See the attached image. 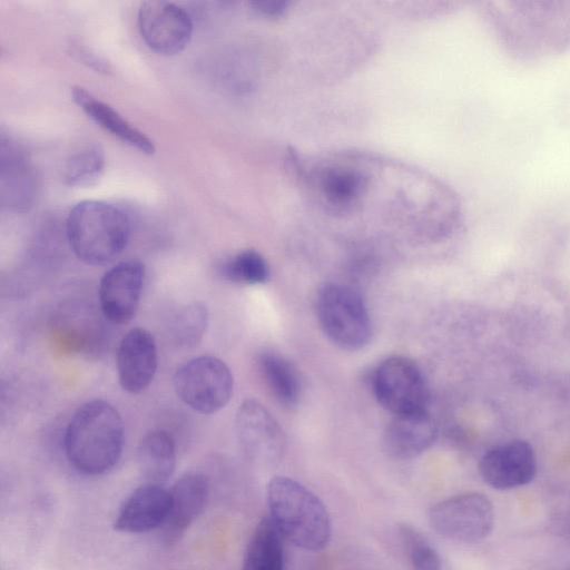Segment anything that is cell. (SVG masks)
Returning a JSON list of instances; mask_svg holds the SVG:
<instances>
[{"label": "cell", "instance_id": "obj_23", "mask_svg": "<svg viewBox=\"0 0 570 570\" xmlns=\"http://www.w3.org/2000/svg\"><path fill=\"white\" fill-rule=\"evenodd\" d=\"M324 196L337 205L353 202L363 190L365 178L351 169H327L321 177Z\"/></svg>", "mask_w": 570, "mask_h": 570}, {"label": "cell", "instance_id": "obj_2", "mask_svg": "<svg viewBox=\"0 0 570 570\" xmlns=\"http://www.w3.org/2000/svg\"><path fill=\"white\" fill-rule=\"evenodd\" d=\"M269 518L283 538L304 550L318 551L331 539V520L321 499L301 482L275 476L267 485Z\"/></svg>", "mask_w": 570, "mask_h": 570}, {"label": "cell", "instance_id": "obj_6", "mask_svg": "<svg viewBox=\"0 0 570 570\" xmlns=\"http://www.w3.org/2000/svg\"><path fill=\"white\" fill-rule=\"evenodd\" d=\"M431 527L442 537L458 542H478L494 527L490 499L479 492L453 495L434 504L429 513Z\"/></svg>", "mask_w": 570, "mask_h": 570}, {"label": "cell", "instance_id": "obj_3", "mask_svg": "<svg viewBox=\"0 0 570 570\" xmlns=\"http://www.w3.org/2000/svg\"><path fill=\"white\" fill-rule=\"evenodd\" d=\"M67 237L75 255L89 265H105L126 247L130 224L119 207L102 200H82L68 214Z\"/></svg>", "mask_w": 570, "mask_h": 570}, {"label": "cell", "instance_id": "obj_1", "mask_svg": "<svg viewBox=\"0 0 570 570\" xmlns=\"http://www.w3.org/2000/svg\"><path fill=\"white\" fill-rule=\"evenodd\" d=\"M124 446V423L117 409L104 400H92L70 417L63 436L69 463L87 475L111 470Z\"/></svg>", "mask_w": 570, "mask_h": 570}, {"label": "cell", "instance_id": "obj_19", "mask_svg": "<svg viewBox=\"0 0 570 570\" xmlns=\"http://www.w3.org/2000/svg\"><path fill=\"white\" fill-rule=\"evenodd\" d=\"M242 570H284L283 535L271 518L262 519L256 525Z\"/></svg>", "mask_w": 570, "mask_h": 570}, {"label": "cell", "instance_id": "obj_17", "mask_svg": "<svg viewBox=\"0 0 570 570\" xmlns=\"http://www.w3.org/2000/svg\"><path fill=\"white\" fill-rule=\"evenodd\" d=\"M71 97L87 116L106 131L141 153L154 154L155 146L153 140L132 126L111 106L101 101L80 86L72 87Z\"/></svg>", "mask_w": 570, "mask_h": 570}, {"label": "cell", "instance_id": "obj_11", "mask_svg": "<svg viewBox=\"0 0 570 570\" xmlns=\"http://www.w3.org/2000/svg\"><path fill=\"white\" fill-rule=\"evenodd\" d=\"M144 277V264L137 259L120 262L104 274L98 287V299L108 321L124 324L134 317Z\"/></svg>", "mask_w": 570, "mask_h": 570}, {"label": "cell", "instance_id": "obj_18", "mask_svg": "<svg viewBox=\"0 0 570 570\" xmlns=\"http://www.w3.org/2000/svg\"><path fill=\"white\" fill-rule=\"evenodd\" d=\"M175 463V442L166 431H151L139 442L137 464L146 483L163 485L171 476Z\"/></svg>", "mask_w": 570, "mask_h": 570}, {"label": "cell", "instance_id": "obj_15", "mask_svg": "<svg viewBox=\"0 0 570 570\" xmlns=\"http://www.w3.org/2000/svg\"><path fill=\"white\" fill-rule=\"evenodd\" d=\"M436 434V424L428 410L394 415L384 432V450L393 459L409 460L428 450Z\"/></svg>", "mask_w": 570, "mask_h": 570}, {"label": "cell", "instance_id": "obj_12", "mask_svg": "<svg viewBox=\"0 0 570 570\" xmlns=\"http://www.w3.org/2000/svg\"><path fill=\"white\" fill-rule=\"evenodd\" d=\"M158 364L157 346L151 333L142 327L129 330L120 340L116 365L121 387L140 393L151 383Z\"/></svg>", "mask_w": 570, "mask_h": 570}, {"label": "cell", "instance_id": "obj_4", "mask_svg": "<svg viewBox=\"0 0 570 570\" xmlns=\"http://www.w3.org/2000/svg\"><path fill=\"white\" fill-rule=\"evenodd\" d=\"M316 314L324 334L347 351L363 348L372 336V322L361 294L351 286L327 283L316 298Z\"/></svg>", "mask_w": 570, "mask_h": 570}, {"label": "cell", "instance_id": "obj_20", "mask_svg": "<svg viewBox=\"0 0 570 570\" xmlns=\"http://www.w3.org/2000/svg\"><path fill=\"white\" fill-rule=\"evenodd\" d=\"M258 368L267 389L278 403L291 407L298 402L299 379L286 358L274 352H264L258 357Z\"/></svg>", "mask_w": 570, "mask_h": 570}, {"label": "cell", "instance_id": "obj_21", "mask_svg": "<svg viewBox=\"0 0 570 570\" xmlns=\"http://www.w3.org/2000/svg\"><path fill=\"white\" fill-rule=\"evenodd\" d=\"M105 167V154L97 144L73 151L66 160L62 176L69 186L85 187L95 184Z\"/></svg>", "mask_w": 570, "mask_h": 570}, {"label": "cell", "instance_id": "obj_9", "mask_svg": "<svg viewBox=\"0 0 570 570\" xmlns=\"http://www.w3.org/2000/svg\"><path fill=\"white\" fill-rule=\"evenodd\" d=\"M238 440L254 460L277 462L285 450V435L278 421L258 401L245 400L235 417Z\"/></svg>", "mask_w": 570, "mask_h": 570}, {"label": "cell", "instance_id": "obj_8", "mask_svg": "<svg viewBox=\"0 0 570 570\" xmlns=\"http://www.w3.org/2000/svg\"><path fill=\"white\" fill-rule=\"evenodd\" d=\"M138 28L145 43L159 55H175L188 43L193 22L180 6L159 0L140 3Z\"/></svg>", "mask_w": 570, "mask_h": 570}, {"label": "cell", "instance_id": "obj_27", "mask_svg": "<svg viewBox=\"0 0 570 570\" xmlns=\"http://www.w3.org/2000/svg\"><path fill=\"white\" fill-rule=\"evenodd\" d=\"M568 570H570V568Z\"/></svg>", "mask_w": 570, "mask_h": 570}, {"label": "cell", "instance_id": "obj_13", "mask_svg": "<svg viewBox=\"0 0 570 570\" xmlns=\"http://www.w3.org/2000/svg\"><path fill=\"white\" fill-rule=\"evenodd\" d=\"M169 505V491L160 484L145 483L124 502L114 528L121 532L140 533L163 527Z\"/></svg>", "mask_w": 570, "mask_h": 570}, {"label": "cell", "instance_id": "obj_26", "mask_svg": "<svg viewBox=\"0 0 570 570\" xmlns=\"http://www.w3.org/2000/svg\"><path fill=\"white\" fill-rule=\"evenodd\" d=\"M255 10L264 16L276 17L285 11L287 2L285 1H256L252 3Z\"/></svg>", "mask_w": 570, "mask_h": 570}, {"label": "cell", "instance_id": "obj_24", "mask_svg": "<svg viewBox=\"0 0 570 570\" xmlns=\"http://www.w3.org/2000/svg\"><path fill=\"white\" fill-rule=\"evenodd\" d=\"M224 274L235 283L257 285L268 279L269 267L258 252L246 249L235 255L225 264Z\"/></svg>", "mask_w": 570, "mask_h": 570}, {"label": "cell", "instance_id": "obj_25", "mask_svg": "<svg viewBox=\"0 0 570 570\" xmlns=\"http://www.w3.org/2000/svg\"><path fill=\"white\" fill-rule=\"evenodd\" d=\"M400 537L413 570H441V558L438 551L414 528L407 524L401 525Z\"/></svg>", "mask_w": 570, "mask_h": 570}, {"label": "cell", "instance_id": "obj_5", "mask_svg": "<svg viewBox=\"0 0 570 570\" xmlns=\"http://www.w3.org/2000/svg\"><path fill=\"white\" fill-rule=\"evenodd\" d=\"M177 396L191 410L213 414L230 400L234 379L228 365L218 357L203 355L180 365L174 375Z\"/></svg>", "mask_w": 570, "mask_h": 570}, {"label": "cell", "instance_id": "obj_22", "mask_svg": "<svg viewBox=\"0 0 570 570\" xmlns=\"http://www.w3.org/2000/svg\"><path fill=\"white\" fill-rule=\"evenodd\" d=\"M208 323L206 306L191 302L180 307L170 324L171 336L180 346H195L202 340Z\"/></svg>", "mask_w": 570, "mask_h": 570}, {"label": "cell", "instance_id": "obj_16", "mask_svg": "<svg viewBox=\"0 0 570 570\" xmlns=\"http://www.w3.org/2000/svg\"><path fill=\"white\" fill-rule=\"evenodd\" d=\"M0 187L2 205L18 210L31 204L36 189L26 150L4 136L1 138Z\"/></svg>", "mask_w": 570, "mask_h": 570}, {"label": "cell", "instance_id": "obj_14", "mask_svg": "<svg viewBox=\"0 0 570 570\" xmlns=\"http://www.w3.org/2000/svg\"><path fill=\"white\" fill-rule=\"evenodd\" d=\"M169 493L170 505L161 532L163 540L171 544L180 539L203 511L208 495V483L203 474L186 473Z\"/></svg>", "mask_w": 570, "mask_h": 570}, {"label": "cell", "instance_id": "obj_10", "mask_svg": "<svg viewBox=\"0 0 570 570\" xmlns=\"http://www.w3.org/2000/svg\"><path fill=\"white\" fill-rule=\"evenodd\" d=\"M479 473L488 485L497 490L525 485L537 473L533 448L524 440L498 444L480 459Z\"/></svg>", "mask_w": 570, "mask_h": 570}, {"label": "cell", "instance_id": "obj_7", "mask_svg": "<svg viewBox=\"0 0 570 570\" xmlns=\"http://www.w3.org/2000/svg\"><path fill=\"white\" fill-rule=\"evenodd\" d=\"M377 402L393 415L428 410L429 389L419 365L395 355L381 362L373 376Z\"/></svg>", "mask_w": 570, "mask_h": 570}]
</instances>
